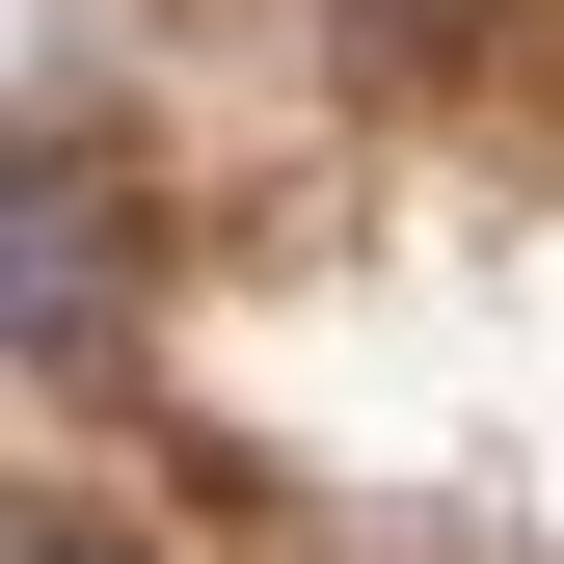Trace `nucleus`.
Here are the masks:
<instances>
[{
    "label": "nucleus",
    "mask_w": 564,
    "mask_h": 564,
    "mask_svg": "<svg viewBox=\"0 0 564 564\" xmlns=\"http://www.w3.org/2000/svg\"><path fill=\"white\" fill-rule=\"evenodd\" d=\"M54 564H82V538H54Z\"/></svg>",
    "instance_id": "1"
}]
</instances>
